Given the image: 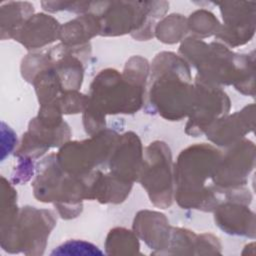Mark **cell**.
<instances>
[{"label":"cell","instance_id":"obj_1","mask_svg":"<svg viewBox=\"0 0 256 256\" xmlns=\"http://www.w3.org/2000/svg\"><path fill=\"white\" fill-rule=\"evenodd\" d=\"M220 151L208 144H197L183 150L175 164V199L188 209L212 211L219 204L220 190L213 182Z\"/></svg>","mask_w":256,"mask_h":256},{"label":"cell","instance_id":"obj_2","mask_svg":"<svg viewBox=\"0 0 256 256\" xmlns=\"http://www.w3.org/2000/svg\"><path fill=\"white\" fill-rule=\"evenodd\" d=\"M194 97L188 63L171 52L158 54L151 68L149 105L168 120L189 115Z\"/></svg>","mask_w":256,"mask_h":256},{"label":"cell","instance_id":"obj_3","mask_svg":"<svg viewBox=\"0 0 256 256\" xmlns=\"http://www.w3.org/2000/svg\"><path fill=\"white\" fill-rule=\"evenodd\" d=\"M145 86L137 84L114 69L101 71L93 80L84 110L87 133L99 132L105 126L106 114L134 113L143 103Z\"/></svg>","mask_w":256,"mask_h":256},{"label":"cell","instance_id":"obj_4","mask_svg":"<svg viewBox=\"0 0 256 256\" xmlns=\"http://www.w3.org/2000/svg\"><path fill=\"white\" fill-rule=\"evenodd\" d=\"M182 58L190 62L198 71V77L214 84H234L244 94H248L249 75H253V60L247 55H236L224 45L212 42L206 44L197 38H188L180 47Z\"/></svg>","mask_w":256,"mask_h":256},{"label":"cell","instance_id":"obj_5","mask_svg":"<svg viewBox=\"0 0 256 256\" xmlns=\"http://www.w3.org/2000/svg\"><path fill=\"white\" fill-rule=\"evenodd\" d=\"M55 224L56 219L52 211L23 207L14 223L0 231L1 247L11 254L42 255Z\"/></svg>","mask_w":256,"mask_h":256},{"label":"cell","instance_id":"obj_6","mask_svg":"<svg viewBox=\"0 0 256 256\" xmlns=\"http://www.w3.org/2000/svg\"><path fill=\"white\" fill-rule=\"evenodd\" d=\"M118 136L112 130H103L90 139L65 143L56 155L57 161L68 174L88 175L94 167L109 159Z\"/></svg>","mask_w":256,"mask_h":256},{"label":"cell","instance_id":"obj_7","mask_svg":"<svg viewBox=\"0 0 256 256\" xmlns=\"http://www.w3.org/2000/svg\"><path fill=\"white\" fill-rule=\"evenodd\" d=\"M138 180L155 206L167 208L171 205L173 195L171 153L164 142L155 141L146 147Z\"/></svg>","mask_w":256,"mask_h":256},{"label":"cell","instance_id":"obj_8","mask_svg":"<svg viewBox=\"0 0 256 256\" xmlns=\"http://www.w3.org/2000/svg\"><path fill=\"white\" fill-rule=\"evenodd\" d=\"M229 99L219 86L197 76L194 84V97L189 112L186 133L197 136L229 110Z\"/></svg>","mask_w":256,"mask_h":256},{"label":"cell","instance_id":"obj_9","mask_svg":"<svg viewBox=\"0 0 256 256\" xmlns=\"http://www.w3.org/2000/svg\"><path fill=\"white\" fill-rule=\"evenodd\" d=\"M233 150L222 155L213 178L214 185L222 190L235 189L245 182L247 174L253 167L254 146L248 141L233 144Z\"/></svg>","mask_w":256,"mask_h":256},{"label":"cell","instance_id":"obj_10","mask_svg":"<svg viewBox=\"0 0 256 256\" xmlns=\"http://www.w3.org/2000/svg\"><path fill=\"white\" fill-rule=\"evenodd\" d=\"M142 162V146L138 136L132 132L118 136L109 156L110 175L120 182L132 185L139 178Z\"/></svg>","mask_w":256,"mask_h":256},{"label":"cell","instance_id":"obj_11","mask_svg":"<svg viewBox=\"0 0 256 256\" xmlns=\"http://www.w3.org/2000/svg\"><path fill=\"white\" fill-rule=\"evenodd\" d=\"M134 233L153 250L152 254L164 255L169 247L171 227L165 215L155 211H140L134 220Z\"/></svg>","mask_w":256,"mask_h":256},{"label":"cell","instance_id":"obj_12","mask_svg":"<svg viewBox=\"0 0 256 256\" xmlns=\"http://www.w3.org/2000/svg\"><path fill=\"white\" fill-rule=\"evenodd\" d=\"M236 198L234 193L233 198L227 196L226 202L215 207V223L227 234L254 238V214Z\"/></svg>","mask_w":256,"mask_h":256},{"label":"cell","instance_id":"obj_13","mask_svg":"<svg viewBox=\"0 0 256 256\" xmlns=\"http://www.w3.org/2000/svg\"><path fill=\"white\" fill-rule=\"evenodd\" d=\"M253 115V108L245 107L242 111L231 116H223L211 124L205 131L207 138L219 146H229L240 141L249 129H253V119L248 120Z\"/></svg>","mask_w":256,"mask_h":256},{"label":"cell","instance_id":"obj_14","mask_svg":"<svg viewBox=\"0 0 256 256\" xmlns=\"http://www.w3.org/2000/svg\"><path fill=\"white\" fill-rule=\"evenodd\" d=\"M59 24L52 17L36 15L27 20L14 36L27 49H36L59 38Z\"/></svg>","mask_w":256,"mask_h":256},{"label":"cell","instance_id":"obj_15","mask_svg":"<svg viewBox=\"0 0 256 256\" xmlns=\"http://www.w3.org/2000/svg\"><path fill=\"white\" fill-rule=\"evenodd\" d=\"M100 20L93 17V15H88L63 26L59 32V39L65 46L80 47L94 35L100 34Z\"/></svg>","mask_w":256,"mask_h":256},{"label":"cell","instance_id":"obj_16","mask_svg":"<svg viewBox=\"0 0 256 256\" xmlns=\"http://www.w3.org/2000/svg\"><path fill=\"white\" fill-rule=\"evenodd\" d=\"M105 252L108 255H138L140 254L138 237L134 231L114 228L106 237Z\"/></svg>","mask_w":256,"mask_h":256},{"label":"cell","instance_id":"obj_17","mask_svg":"<svg viewBox=\"0 0 256 256\" xmlns=\"http://www.w3.org/2000/svg\"><path fill=\"white\" fill-rule=\"evenodd\" d=\"M197 237L193 231L171 228L169 247L164 255H195Z\"/></svg>","mask_w":256,"mask_h":256},{"label":"cell","instance_id":"obj_18","mask_svg":"<svg viewBox=\"0 0 256 256\" xmlns=\"http://www.w3.org/2000/svg\"><path fill=\"white\" fill-rule=\"evenodd\" d=\"M1 225L0 231L9 228L16 220L19 210L17 209V194L11 185L4 177H1Z\"/></svg>","mask_w":256,"mask_h":256},{"label":"cell","instance_id":"obj_19","mask_svg":"<svg viewBox=\"0 0 256 256\" xmlns=\"http://www.w3.org/2000/svg\"><path fill=\"white\" fill-rule=\"evenodd\" d=\"M103 253L92 243L83 240H69L55 248L51 255H101Z\"/></svg>","mask_w":256,"mask_h":256}]
</instances>
